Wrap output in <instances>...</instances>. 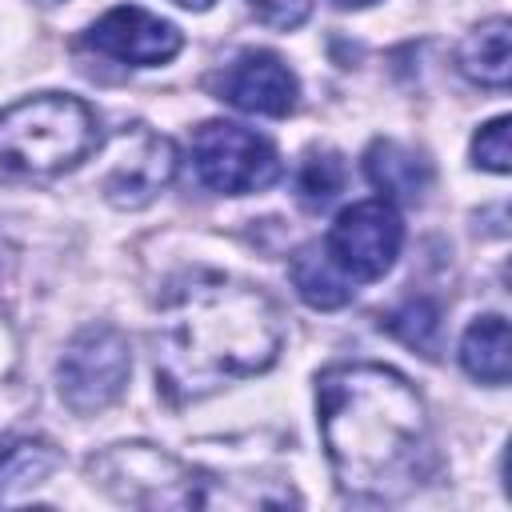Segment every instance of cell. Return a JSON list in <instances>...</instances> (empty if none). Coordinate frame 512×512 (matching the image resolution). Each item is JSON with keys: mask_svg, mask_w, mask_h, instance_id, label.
<instances>
[{"mask_svg": "<svg viewBox=\"0 0 512 512\" xmlns=\"http://www.w3.org/2000/svg\"><path fill=\"white\" fill-rule=\"evenodd\" d=\"M176 176V144L148 124H124L112 140L108 168L100 176V192L112 208L136 212L148 208Z\"/></svg>", "mask_w": 512, "mask_h": 512, "instance_id": "cell-8", "label": "cell"}, {"mask_svg": "<svg viewBox=\"0 0 512 512\" xmlns=\"http://www.w3.org/2000/svg\"><path fill=\"white\" fill-rule=\"evenodd\" d=\"M380 328L392 332L400 344L424 352V356H436V344H440V308L424 296H412L404 300L400 308H392L388 316H380Z\"/></svg>", "mask_w": 512, "mask_h": 512, "instance_id": "cell-16", "label": "cell"}, {"mask_svg": "<svg viewBox=\"0 0 512 512\" xmlns=\"http://www.w3.org/2000/svg\"><path fill=\"white\" fill-rule=\"evenodd\" d=\"M192 168L204 188L220 196H248L264 192L268 184L280 180V156L276 148L256 136L244 124L228 120H208L192 136Z\"/></svg>", "mask_w": 512, "mask_h": 512, "instance_id": "cell-6", "label": "cell"}, {"mask_svg": "<svg viewBox=\"0 0 512 512\" xmlns=\"http://www.w3.org/2000/svg\"><path fill=\"white\" fill-rule=\"evenodd\" d=\"M248 8L256 12L260 24L280 28V32H292V28H300L308 20L312 0H248Z\"/></svg>", "mask_w": 512, "mask_h": 512, "instance_id": "cell-19", "label": "cell"}, {"mask_svg": "<svg viewBox=\"0 0 512 512\" xmlns=\"http://www.w3.org/2000/svg\"><path fill=\"white\" fill-rule=\"evenodd\" d=\"M84 44L108 60H120L132 68H152V64H168L184 48V36L172 20H160L136 4H120V8H108L84 32Z\"/></svg>", "mask_w": 512, "mask_h": 512, "instance_id": "cell-9", "label": "cell"}, {"mask_svg": "<svg viewBox=\"0 0 512 512\" xmlns=\"http://www.w3.org/2000/svg\"><path fill=\"white\" fill-rule=\"evenodd\" d=\"M156 384L168 404H192L276 364L284 320L276 300L224 272H188L168 284L152 328Z\"/></svg>", "mask_w": 512, "mask_h": 512, "instance_id": "cell-1", "label": "cell"}, {"mask_svg": "<svg viewBox=\"0 0 512 512\" xmlns=\"http://www.w3.org/2000/svg\"><path fill=\"white\" fill-rule=\"evenodd\" d=\"M288 276L300 292V300L308 308H320V312H332V308H344L352 300V280L332 264V256L324 252V244H304L292 264H288Z\"/></svg>", "mask_w": 512, "mask_h": 512, "instance_id": "cell-14", "label": "cell"}, {"mask_svg": "<svg viewBox=\"0 0 512 512\" xmlns=\"http://www.w3.org/2000/svg\"><path fill=\"white\" fill-rule=\"evenodd\" d=\"M400 244H404V224L396 204L388 200H360L344 208L324 236V252L352 284L380 280L396 264Z\"/></svg>", "mask_w": 512, "mask_h": 512, "instance_id": "cell-7", "label": "cell"}, {"mask_svg": "<svg viewBox=\"0 0 512 512\" xmlns=\"http://www.w3.org/2000/svg\"><path fill=\"white\" fill-rule=\"evenodd\" d=\"M96 112L68 92H40L0 112V176L52 180L100 148Z\"/></svg>", "mask_w": 512, "mask_h": 512, "instance_id": "cell-3", "label": "cell"}, {"mask_svg": "<svg viewBox=\"0 0 512 512\" xmlns=\"http://www.w3.org/2000/svg\"><path fill=\"white\" fill-rule=\"evenodd\" d=\"M344 180H348V172H344L340 152H332V148H312V152L304 156L300 172H296V196H300V204H304L308 212H320V208H328V204L344 192Z\"/></svg>", "mask_w": 512, "mask_h": 512, "instance_id": "cell-15", "label": "cell"}, {"mask_svg": "<svg viewBox=\"0 0 512 512\" xmlns=\"http://www.w3.org/2000/svg\"><path fill=\"white\" fill-rule=\"evenodd\" d=\"M88 472L104 492L132 508H248L244 496L228 492L224 476L192 468L156 444H112L88 460Z\"/></svg>", "mask_w": 512, "mask_h": 512, "instance_id": "cell-4", "label": "cell"}, {"mask_svg": "<svg viewBox=\"0 0 512 512\" xmlns=\"http://www.w3.org/2000/svg\"><path fill=\"white\" fill-rule=\"evenodd\" d=\"M460 368L480 384H508L512 368V332L504 316H480L460 336Z\"/></svg>", "mask_w": 512, "mask_h": 512, "instance_id": "cell-13", "label": "cell"}, {"mask_svg": "<svg viewBox=\"0 0 512 512\" xmlns=\"http://www.w3.org/2000/svg\"><path fill=\"white\" fill-rule=\"evenodd\" d=\"M40 4H60V0H40Z\"/></svg>", "mask_w": 512, "mask_h": 512, "instance_id": "cell-22", "label": "cell"}, {"mask_svg": "<svg viewBox=\"0 0 512 512\" xmlns=\"http://www.w3.org/2000/svg\"><path fill=\"white\" fill-rule=\"evenodd\" d=\"M364 176L388 204H420L432 188V164L400 140H372L364 152Z\"/></svg>", "mask_w": 512, "mask_h": 512, "instance_id": "cell-11", "label": "cell"}, {"mask_svg": "<svg viewBox=\"0 0 512 512\" xmlns=\"http://www.w3.org/2000/svg\"><path fill=\"white\" fill-rule=\"evenodd\" d=\"M132 376V348L128 336L112 324H88L80 328L56 368L60 400L76 416H96L108 404L124 396V384Z\"/></svg>", "mask_w": 512, "mask_h": 512, "instance_id": "cell-5", "label": "cell"}, {"mask_svg": "<svg viewBox=\"0 0 512 512\" xmlns=\"http://www.w3.org/2000/svg\"><path fill=\"white\" fill-rule=\"evenodd\" d=\"M172 4H180V8H196V12H204V8H212L216 0H172Z\"/></svg>", "mask_w": 512, "mask_h": 512, "instance_id": "cell-20", "label": "cell"}, {"mask_svg": "<svg viewBox=\"0 0 512 512\" xmlns=\"http://www.w3.org/2000/svg\"><path fill=\"white\" fill-rule=\"evenodd\" d=\"M508 36H512L508 16H492V20L476 24V28L460 40L456 68H460L472 84L504 92L508 80H512V48H508Z\"/></svg>", "mask_w": 512, "mask_h": 512, "instance_id": "cell-12", "label": "cell"}, {"mask_svg": "<svg viewBox=\"0 0 512 512\" xmlns=\"http://www.w3.org/2000/svg\"><path fill=\"white\" fill-rule=\"evenodd\" d=\"M508 128L512 120L508 116H496L488 120L476 136H472V164L476 168H488V172H512V144H508Z\"/></svg>", "mask_w": 512, "mask_h": 512, "instance_id": "cell-18", "label": "cell"}, {"mask_svg": "<svg viewBox=\"0 0 512 512\" xmlns=\"http://www.w3.org/2000/svg\"><path fill=\"white\" fill-rule=\"evenodd\" d=\"M212 92H216V100H224L240 112L288 116L300 100V80L276 52L248 48L232 64L220 68V76L212 80Z\"/></svg>", "mask_w": 512, "mask_h": 512, "instance_id": "cell-10", "label": "cell"}, {"mask_svg": "<svg viewBox=\"0 0 512 512\" xmlns=\"http://www.w3.org/2000/svg\"><path fill=\"white\" fill-rule=\"evenodd\" d=\"M316 420L340 492L400 500L432 460L428 408L408 376L388 364H332L316 380Z\"/></svg>", "mask_w": 512, "mask_h": 512, "instance_id": "cell-2", "label": "cell"}, {"mask_svg": "<svg viewBox=\"0 0 512 512\" xmlns=\"http://www.w3.org/2000/svg\"><path fill=\"white\" fill-rule=\"evenodd\" d=\"M56 464L52 444L44 440H4L0 444V496L12 484H40Z\"/></svg>", "mask_w": 512, "mask_h": 512, "instance_id": "cell-17", "label": "cell"}, {"mask_svg": "<svg viewBox=\"0 0 512 512\" xmlns=\"http://www.w3.org/2000/svg\"><path fill=\"white\" fill-rule=\"evenodd\" d=\"M340 8H368V4H376V0H336Z\"/></svg>", "mask_w": 512, "mask_h": 512, "instance_id": "cell-21", "label": "cell"}]
</instances>
